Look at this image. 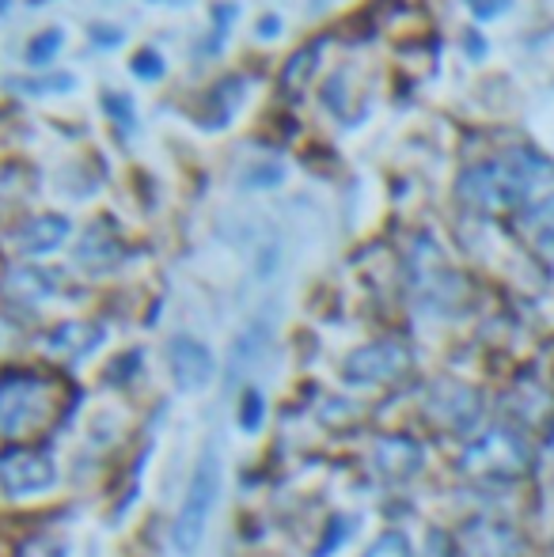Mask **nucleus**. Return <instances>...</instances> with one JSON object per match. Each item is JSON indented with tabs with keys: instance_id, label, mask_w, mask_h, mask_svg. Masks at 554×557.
I'll list each match as a JSON object with an SVG mask.
<instances>
[{
	"instance_id": "1",
	"label": "nucleus",
	"mask_w": 554,
	"mask_h": 557,
	"mask_svg": "<svg viewBox=\"0 0 554 557\" xmlns=\"http://www.w3.org/2000/svg\"><path fill=\"white\" fill-rule=\"evenodd\" d=\"M551 175L554 168L540 152L513 148V152L467 171L464 183H459V194L479 209H509L520 206L525 198H532Z\"/></svg>"
},
{
	"instance_id": "2",
	"label": "nucleus",
	"mask_w": 554,
	"mask_h": 557,
	"mask_svg": "<svg viewBox=\"0 0 554 557\" xmlns=\"http://www.w3.org/2000/svg\"><path fill=\"white\" fill-rule=\"evenodd\" d=\"M217 493H221V462H217L213 447H206L190 474V485H186L183 505H178L175 528H171V543H175L178 554H198L201 539L209 531V516L217 508Z\"/></svg>"
},
{
	"instance_id": "3",
	"label": "nucleus",
	"mask_w": 554,
	"mask_h": 557,
	"mask_svg": "<svg viewBox=\"0 0 554 557\" xmlns=\"http://www.w3.org/2000/svg\"><path fill=\"white\" fill-rule=\"evenodd\" d=\"M464 470L482 482H517L528 474V447L509 429H490L464 451Z\"/></svg>"
},
{
	"instance_id": "4",
	"label": "nucleus",
	"mask_w": 554,
	"mask_h": 557,
	"mask_svg": "<svg viewBox=\"0 0 554 557\" xmlns=\"http://www.w3.org/2000/svg\"><path fill=\"white\" fill-rule=\"evenodd\" d=\"M46 410V383L38 380H8L0 387V436H15L35 425Z\"/></svg>"
},
{
	"instance_id": "5",
	"label": "nucleus",
	"mask_w": 554,
	"mask_h": 557,
	"mask_svg": "<svg viewBox=\"0 0 554 557\" xmlns=\"http://www.w3.org/2000/svg\"><path fill=\"white\" fill-rule=\"evenodd\" d=\"M58 482V470L42 451H8L0 455V485L12 497H30Z\"/></svg>"
},
{
	"instance_id": "6",
	"label": "nucleus",
	"mask_w": 554,
	"mask_h": 557,
	"mask_svg": "<svg viewBox=\"0 0 554 557\" xmlns=\"http://www.w3.org/2000/svg\"><path fill=\"white\" fill-rule=\"evenodd\" d=\"M410 368V349L399 342H380V345H365L361 352H354L346 364V375L354 383H384L395 380Z\"/></svg>"
},
{
	"instance_id": "7",
	"label": "nucleus",
	"mask_w": 554,
	"mask_h": 557,
	"mask_svg": "<svg viewBox=\"0 0 554 557\" xmlns=\"http://www.w3.org/2000/svg\"><path fill=\"white\" fill-rule=\"evenodd\" d=\"M168 364L178 387L198 391V387H206L209 375H213V352H209L198 337L178 334V337H171V345H168Z\"/></svg>"
},
{
	"instance_id": "8",
	"label": "nucleus",
	"mask_w": 554,
	"mask_h": 557,
	"mask_svg": "<svg viewBox=\"0 0 554 557\" xmlns=\"http://www.w3.org/2000/svg\"><path fill=\"white\" fill-rule=\"evenodd\" d=\"M65 232H69V224L61 221V216H42V221L23 227V250H27V255H46V250H53L65 239Z\"/></svg>"
},
{
	"instance_id": "9",
	"label": "nucleus",
	"mask_w": 554,
	"mask_h": 557,
	"mask_svg": "<svg viewBox=\"0 0 554 557\" xmlns=\"http://www.w3.org/2000/svg\"><path fill=\"white\" fill-rule=\"evenodd\" d=\"M525 227H528V232H532V239H540V243H554V194H551V198H543L540 206L528 209Z\"/></svg>"
},
{
	"instance_id": "10",
	"label": "nucleus",
	"mask_w": 554,
	"mask_h": 557,
	"mask_svg": "<svg viewBox=\"0 0 554 557\" xmlns=\"http://www.w3.org/2000/svg\"><path fill=\"white\" fill-rule=\"evenodd\" d=\"M365 557H410V543L399 535V531H387V535H380L377 543L369 546Z\"/></svg>"
},
{
	"instance_id": "11",
	"label": "nucleus",
	"mask_w": 554,
	"mask_h": 557,
	"mask_svg": "<svg viewBox=\"0 0 554 557\" xmlns=\"http://www.w3.org/2000/svg\"><path fill=\"white\" fill-rule=\"evenodd\" d=\"M259 418H262V395H247L244 406H239V429H247V433H255L259 429Z\"/></svg>"
},
{
	"instance_id": "12",
	"label": "nucleus",
	"mask_w": 554,
	"mask_h": 557,
	"mask_svg": "<svg viewBox=\"0 0 554 557\" xmlns=\"http://www.w3.org/2000/svg\"><path fill=\"white\" fill-rule=\"evenodd\" d=\"M467 4H471V12H475V15L490 20V15L505 12V8H509V0H467Z\"/></svg>"
},
{
	"instance_id": "13",
	"label": "nucleus",
	"mask_w": 554,
	"mask_h": 557,
	"mask_svg": "<svg viewBox=\"0 0 554 557\" xmlns=\"http://www.w3.org/2000/svg\"><path fill=\"white\" fill-rule=\"evenodd\" d=\"M23 557H61V546H53L50 539H35L30 546H23Z\"/></svg>"
}]
</instances>
